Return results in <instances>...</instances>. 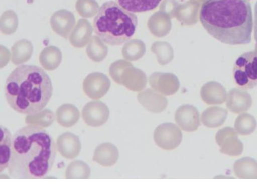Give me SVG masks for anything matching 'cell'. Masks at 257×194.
Segmentation results:
<instances>
[{
  "mask_svg": "<svg viewBox=\"0 0 257 194\" xmlns=\"http://www.w3.org/2000/svg\"><path fill=\"white\" fill-rule=\"evenodd\" d=\"M92 31L90 23L85 19H80L70 33V43L75 47H84L89 42Z\"/></svg>",
  "mask_w": 257,
  "mask_h": 194,
  "instance_id": "7c38bea8",
  "label": "cell"
},
{
  "mask_svg": "<svg viewBox=\"0 0 257 194\" xmlns=\"http://www.w3.org/2000/svg\"><path fill=\"white\" fill-rule=\"evenodd\" d=\"M53 30L61 37L67 39L75 24L73 14L62 9L55 12L50 19Z\"/></svg>",
  "mask_w": 257,
  "mask_h": 194,
  "instance_id": "30bf717a",
  "label": "cell"
},
{
  "mask_svg": "<svg viewBox=\"0 0 257 194\" xmlns=\"http://www.w3.org/2000/svg\"><path fill=\"white\" fill-rule=\"evenodd\" d=\"M124 9L133 13L144 12L155 9L162 0H115Z\"/></svg>",
  "mask_w": 257,
  "mask_h": 194,
  "instance_id": "ac0fdd59",
  "label": "cell"
},
{
  "mask_svg": "<svg viewBox=\"0 0 257 194\" xmlns=\"http://www.w3.org/2000/svg\"><path fill=\"white\" fill-rule=\"evenodd\" d=\"M80 114L78 108L71 104H64L59 106L56 112L57 123L65 128L74 126L79 120Z\"/></svg>",
  "mask_w": 257,
  "mask_h": 194,
  "instance_id": "5bb4252c",
  "label": "cell"
},
{
  "mask_svg": "<svg viewBox=\"0 0 257 194\" xmlns=\"http://www.w3.org/2000/svg\"><path fill=\"white\" fill-rule=\"evenodd\" d=\"M200 21L213 38L226 44H247L251 40L253 22L248 0H206Z\"/></svg>",
  "mask_w": 257,
  "mask_h": 194,
  "instance_id": "7a4b0ae2",
  "label": "cell"
},
{
  "mask_svg": "<svg viewBox=\"0 0 257 194\" xmlns=\"http://www.w3.org/2000/svg\"><path fill=\"white\" fill-rule=\"evenodd\" d=\"M57 149L63 157L72 159L80 153L81 145L79 138L74 134L67 132L57 139Z\"/></svg>",
  "mask_w": 257,
  "mask_h": 194,
  "instance_id": "8fae6325",
  "label": "cell"
},
{
  "mask_svg": "<svg viewBox=\"0 0 257 194\" xmlns=\"http://www.w3.org/2000/svg\"><path fill=\"white\" fill-rule=\"evenodd\" d=\"M57 147L52 136L43 128L28 125L12 136L10 176L17 179L44 178L54 164Z\"/></svg>",
  "mask_w": 257,
  "mask_h": 194,
  "instance_id": "6da1fadb",
  "label": "cell"
},
{
  "mask_svg": "<svg viewBox=\"0 0 257 194\" xmlns=\"http://www.w3.org/2000/svg\"><path fill=\"white\" fill-rule=\"evenodd\" d=\"M88 57L93 61H101L106 56L107 49L102 40L96 36H92L86 49Z\"/></svg>",
  "mask_w": 257,
  "mask_h": 194,
  "instance_id": "d6986e66",
  "label": "cell"
},
{
  "mask_svg": "<svg viewBox=\"0 0 257 194\" xmlns=\"http://www.w3.org/2000/svg\"><path fill=\"white\" fill-rule=\"evenodd\" d=\"M0 172L9 166L12 154V137L6 127L1 126Z\"/></svg>",
  "mask_w": 257,
  "mask_h": 194,
  "instance_id": "e0dca14e",
  "label": "cell"
},
{
  "mask_svg": "<svg viewBox=\"0 0 257 194\" xmlns=\"http://www.w3.org/2000/svg\"><path fill=\"white\" fill-rule=\"evenodd\" d=\"M75 8L81 17L86 18L93 17L99 9L95 0H77Z\"/></svg>",
  "mask_w": 257,
  "mask_h": 194,
  "instance_id": "cb8c5ba5",
  "label": "cell"
},
{
  "mask_svg": "<svg viewBox=\"0 0 257 194\" xmlns=\"http://www.w3.org/2000/svg\"><path fill=\"white\" fill-rule=\"evenodd\" d=\"M235 85L242 90H249L257 86V52L248 51L240 55L233 68Z\"/></svg>",
  "mask_w": 257,
  "mask_h": 194,
  "instance_id": "5b68a950",
  "label": "cell"
},
{
  "mask_svg": "<svg viewBox=\"0 0 257 194\" xmlns=\"http://www.w3.org/2000/svg\"><path fill=\"white\" fill-rule=\"evenodd\" d=\"M175 119L179 127L186 132H194L200 126L198 111L192 105L179 107L176 111Z\"/></svg>",
  "mask_w": 257,
  "mask_h": 194,
  "instance_id": "9c48e42d",
  "label": "cell"
},
{
  "mask_svg": "<svg viewBox=\"0 0 257 194\" xmlns=\"http://www.w3.org/2000/svg\"><path fill=\"white\" fill-rule=\"evenodd\" d=\"M154 140L160 148L167 150L178 147L182 140V133L175 124L164 123L158 125L154 132Z\"/></svg>",
  "mask_w": 257,
  "mask_h": 194,
  "instance_id": "8992f818",
  "label": "cell"
},
{
  "mask_svg": "<svg viewBox=\"0 0 257 194\" xmlns=\"http://www.w3.org/2000/svg\"><path fill=\"white\" fill-rule=\"evenodd\" d=\"M221 110L216 107L208 108L204 110L201 117L203 124L209 128H214L221 125Z\"/></svg>",
  "mask_w": 257,
  "mask_h": 194,
  "instance_id": "d4e9b609",
  "label": "cell"
},
{
  "mask_svg": "<svg viewBox=\"0 0 257 194\" xmlns=\"http://www.w3.org/2000/svg\"><path fill=\"white\" fill-rule=\"evenodd\" d=\"M110 85L108 78L99 72L88 74L82 83L84 93L93 100H97L104 96L109 90Z\"/></svg>",
  "mask_w": 257,
  "mask_h": 194,
  "instance_id": "ba28073f",
  "label": "cell"
},
{
  "mask_svg": "<svg viewBox=\"0 0 257 194\" xmlns=\"http://www.w3.org/2000/svg\"><path fill=\"white\" fill-rule=\"evenodd\" d=\"M54 121V114L49 109H45L33 114L28 115L25 118V122L28 125H34L42 127L49 126L53 123Z\"/></svg>",
  "mask_w": 257,
  "mask_h": 194,
  "instance_id": "7402d4cb",
  "label": "cell"
},
{
  "mask_svg": "<svg viewBox=\"0 0 257 194\" xmlns=\"http://www.w3.org/2000/svg\"><path fill=\"white\" fill-rule=\"evenodd\" d=\"M89 166L84 162L74 160L67 166L65 171L66 179H87L90 176Z\"/></svg>",
  "mask_w": 257,
  "mask_h": 194,
  "instance_id": "44dd1931",
  "label": "cell"
},
{
  "mask_svg": "<svg viewBox=\"0 0 257 194\" xmlns=\"http://www.w3.org/2000/svg\"><path fill=\"white\" fill-rule=\"evenodd\" d=\"M53 94L51 80L37 66L22 65L8 76L5 96L9 106L16 112L27 115L42 111Z\"/></svg>",
  "mask_w": 257,
  "mask_h": 194,
  "instance_id": "3957f363",
  "label": "cell"
},
{
  "mask_svg": "<svg viewBox=\"0 0 257 194\" xmlns=\"http://www.w3.org/2000/svg\"><path fill=\"white\" fill-rule=\"evenodd\" d=\"M137 25L136 15L113 1L103 4L93 20L95 33L103 42L112 46L128 41Z\"/></svg>",
  "mask_w": 257,
  "mask_h": 194,
  "instance_id": "277c9868",
  "label": "cell"
},
{
  "mask_svg": "<svg viewBox=\"0 0 257 194\" xmlns=\"http://www.w3.org/2000/svg\"><path fill=\"white\" fill-rule=\"evenodd\" d=\"M33 52L32 43L26 40L21 39L17 41L11 48V61L16 65L28 61Z\"/></svg>",
  "mask_w": 257,
  "mask_h": 194,
  "instance_id": "9a60e30c",
  "label": "cell"
},
{
  "mask_svg": "<svg viewBox=\"0 0 257 194\" xmlns=\"http://www.w3.org/2000/svg\"><path fill=\"white\" fill-rule=\"evenodd\" d=\"M39 62L46 70L52 71L56 69L62 61V53L54 46L45 47L39 55Z\"/></svg>",
  "mask_w": 257,
  "mask_h": 194,
  "instance_id": "2e32d148",
  "label": "cell"
},
{
  "mask_svg": "<svg viewBox=\"0 0 257 194\" xmlns=\"http://www.w3.org/2000/svg\"><path fill=\"white\" fill-rule=\"evenodd\" d=\"M18 26V18L16 13L12 10L4 12L0 19L1 32L5 35L15 33Z\"/></svg>",
  "mask_w": 257,
  "mask_h": 194,
  "instance_id": "603a6c76",
  "label": "cell"
},
{
  "mask_svg": "<svg viewBox=\"0 0 257 194\" xmlns=\"http://www.w3.org/2000/svg\"><path fill=\"white\" fill-rule=\"evenodd\" d=\"M119 157L117 147L111 143H104L95 149L93 161L104 167L114 165Z\"/></svg>",
  "mask_w": 257,
  "mask_h": 194,
  "instance_id": "4fadbf2b",
  "label": "cell"
},
{
  "mask_svg": "<svg viewBox=\"0 0 257 194\" xmlns=\"http://www.w3.org/2000/svg\"><path fill=\"white\" fill-rule=\"evenodd\" d=\"M139 101L144 108L152 113H160L163 111L167 106V101L165 98L155 97L150 94L140 95Z\"/></svg>",
  "mask_w": 257,
  "mask_h": 194,
  "instance_id": "ffe728a7",
  "label": "cell"
},
{
  "mask_svg": "<svg viewBox=\"0 0 257 194\" xmlns=\"http://www.w3.org/2000/svg\"><path fill=\"white\" fill-rule=\"evenodd\" d=\"M254 37L257 43V2L254 6Z\"/></svg>",
  "mask_w": 257,
  "mask_h": 194,
  "instance_id": "484cf974",
  "label": "cell"
},
{
  "mask_svg": "<svg viewBox=\"0 0 257 194\" xmlns=\"http://www.w3.org/2000/svg\"><path fill=\"white\" fill-rule=\"evenodd\" d=\"M81 115L87 125L98 127L103 125L107 121L109 116V110L102 102L92 101L84 106Z\"/></svg>",
  "mask_w": 257,
  "mask_h": 194,
  "instance_id": "52a82bcc",
  "label": "cell"
}]
</instances>
